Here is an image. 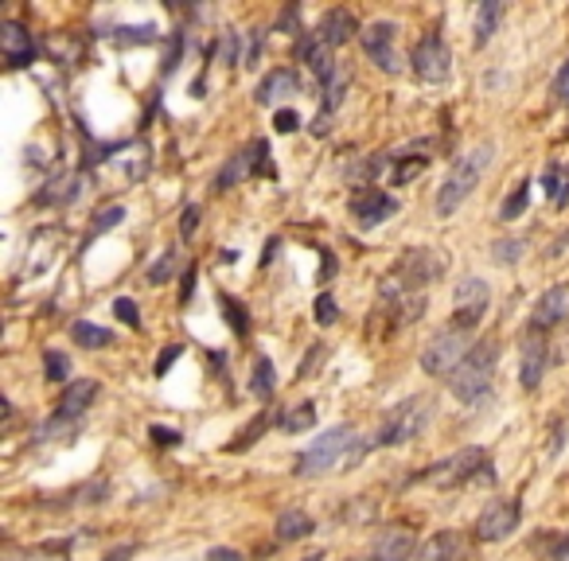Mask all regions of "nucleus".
Listing matches in <instances>:
<instances>
[{"label": "nucleus", "instance_id": "nucleus-49", "mask_svg": "<svg viewBox=\"0 0 569 561\" xmlns=\"http://www.w3.org/2000/svg\"><path fill=\"white\" fill-rule=\"evenodd\" d=\"M137 549H141L137 542H129V546H117V549H110V554H105L102 561H133V557H137Z\"/></svg>", "mask_w": 569, "mask_h": 561}, {"label": "nucleus", "instance_id": "nucleus-20", "mask_svg": "<svg viewBox=\"0 0 569 561\" xmlns=\"http://www.w3.org/2000/svg\"><path fill=\"white\" fill-rule=\"evenodd\" d=\"M347 86H351V71L339 67L331 71V79L328 82H320V94H324V98H320V117L313 121V129H316V137H324L328 129H331V117H336V110L343 105V98H347Z\"/></svg>", "mask_w": 569, "mask_h": 561}, {"label": "nucleus", "instance_id": "nucleus-48", "mask_svg": "<svg viewBox=\"0 0 569 561\" xmlns=\"http://www.w3.org/2000/svg\"><path fill=\"white\" fill-rule=\"evenodd\" d=\"M554 98L569 102V59L562 63V71H557V79H554Z\"/></svg>", "mask_w": 569, "mask_h": 561}, {"label": "nucleus", "instance_id": "nucleus-39", "mask_svg": "<svg viewBox=\"0 0 569 561\" xmlns=\"http://www.w3.org/2000/svg\"><path fill=\"white\" fill-rule=\"evenodd\" d=\"M523 246H527V239H503L491 246V257H496L499 265H515L523 257Z\"/></svg>", "mask_w": 569, "mask_h": 561}, {"label": "nucleus", "instance_id": "nucleus-10", "mask_svg": "<svg viewBox=\"0 0 569 561\" xmlns=\"http://www.w3.org/2000/svg\"><path fill=\"white\" fill-rule=\"evenodd\" d=\"M379 305H382V312H390L394 323H417L425 312V289L410 285L398 273H386L379 285Z\"/></svg>", "mask_w": 569, "mask_h": 561}, {"label": "nucleus", "instance_id": "nucleus-6", "mask_svg": "<svg viewBox=\"0 0 569 561\" xmlns=\"http://www.w3.org/2000/svg\"><path fill=\"white\" fill-rule=\"evenodd\" d=\"M472 336H476V331L456 328V323H445V328L422 347V371L433 374V379H445L448 382L460 366H464L472 347H476V339H472Z\"/></svg>", "mask_w": 569, "mask_h": 561}, {"label": "nucleus", "instance_id": "nucleus-22", "mask_svg": "<svg viewBox=\"0 0 569 561\" xmlns=\"http://www.w3.org/2000/svg\"><path fill=\"white\" fill-rule=\"evenodd\" d=\"M98 394H102V386L94 382V379L67 382V386H63V394H59V402H55V417H63V421H79L86 409L98 402Z\"/></svg>", "mask_w": 569, "mask_h": 561}, {"label": "nucleus", "instance_id": "nucleus-1", "mask_svg": "<svg viewBox=\"0 0 569 561\" xmlns=\"http://www.w3.org/2000/svg\"><path fill=\"white\" fill-rule=\"evenodd\" d=\"M367 448H371V440H363L351 425H336L328 433H320L308 448L297 452L293 472L300 480H313V476H328L336 468H356L367 456Z\"/></svg>", "mask_w": 569, "mask_h": 561}, {"label": "nucleus", "instance_id": "nucleus-33", "mask_svg": "<svg viewBox=\"0 0 569 561\" xmlns=\"http://www.w3.org/2000/svg\"><path fill=\"white\" fill-rule=\"evenodd\" d=\"M527 207H531V180H523L519 188H515L511 196L503 199V207H499V219H503V222H511V219H519V214L527 211Z\"/></svg>", "mask_w": 569, "mask_h": 561}, {"label": "nucleus", "instance_id": "nucleus-11", "mask_svg": "<svg viewBox=\"0 0 569 561\" xmlns=\"http://www.w3.org/2000/svg\"><path fill=\"white\" fill-rule=\"evenodd\" d=\"M519 519H523L519 499H491L484 511H480L472 534H476V542H503V538H511L519 531Z\"/></svg>", "mask_w": 569, "mask_h": 561}, {"label": "nucleus", "instance_id": "nucleus-30", "mask_svg": "<svg viewBox=\"0 0 569 561\" xmlns=\"http://www.w3.org/2000/svg\"><path fill=\"white\" fill-rule=\"evenodd\" d=\"M219 308H222V316H227V323H230L234 336H238V339L250 336V312H246V305H242L238 297L219 293Z\"/></svg>", "mask_w": 569, "mask_h": 561}, {"label": "nucleus", "instance_id": "nucleus-31", "mask_svg": "<svg viewBox=\"0 0 569 561\" xmlns=\"http://www.w3.org/2000/svg\"><path fill=\"white\" fill-rule=\"evenodd\" d=\"M273 386H277L273 363L262 355V359L254 363V374H250V394L257 398V402H270V398H273Z\"/></svg>", "mask_w": 569, "mask_h": 561}, {"label": "nucleus", "instance_id": "nucleus-9", "mask_svg": "<svg viewBox=\"0 0 569 561\" xmlns=\"http://www.w3.org/2000/svg\"><path fill=\"white\" fill-rule=\"evenodd\" d=\"M254 176H273V160H270V145H265V140H254V145L238 148V153L219 168V176L211 180V191H230L234 183L254 180Z\"/></svg>", "mask_w": 569, "mask_h": 561}, {"label": "nucleus", "instance_id": "nucleus-38", "mask_svg": "<svg viewBox=\"0 0 569 561\" xmlns=\"http://www.w3.org/2000/svg\"><path fill=\"white\" fill-rule=\"evenodd\" d=\"M394 160H398V164H394V183H398V188H402V183H410L414 176H422L425 164H429V156H414V160L394 156Z\"/></svg>", "mask_w": 569, "mask_h": 561}, {"label": "nucleus", "instance_id": "nucleus-2", "mask_svg": "<svg viewBox=\"0 0 569 561\" xmlns=\"http://www.w3.org/2000/svg\"><path fill=\"white\" fill-rule=\"evenodd\" d=\"M499 336H488L480 339L476 347H472V355L464 359V366L448 379V390H453L456 402L464 406H476L484 402V398L491 394V382H496V366H499Z\"/></svg>", "mask_w": 569, "mask_h": 561}, {"label": "nucleus", "instance_id": "nucleus-21", "mask_svg": "<svg viewBox=\"0 0 569 561\" xmlns=\"http://www.w3.org/2000/svg\"><path fill=\"white\" fill-rule=\"evenodd\" d=\"M316 36L324 39L331 51H336V47H343V43L359 39L363 28H359L356 13H347V8H328V13L320 16V24H316Z\"/></svg>", "mask_w": 569, "mask_h": 561}, {"label": "nucleus", "instance_id": "nucleus-37", "mask_svg": "<svg viewBox=\"0 0 569 561\" xmlns=\"http://www.w3.org/2000/svg\"><path fill=\"white\" fill-rule=\"evenodd\" d=\"M43 374H47L51 382H67V374H71V359L63 351H47L43 355Z\"/></svg>", "mask_w": 569, "mask_h": 561}, {"label": "nucleus", "instance_id": "nucleus-47", "mask_svg": "<svg viewBox=\"0 0 569 561\" xmlns=\"http://www.w3.org/2000/svg\"><path fill=\"white\" fill-rule=\"evenodd\" d=\"M273 129H277V133H297V129H300V113L297 110H277Z\"/></svg>", "mask_w": 569, "mask_h": 561}, {"label": "nucleus", "instance_id": "nucleus-26", "mask_svg": "<svg viewBox=\"0 0 569 561\" xmlns=\"http://www.w3.org/2000/svg\"><path fill=\"white\" fill-rule=\"evenodd\" d=\"M79 183H82L79 176H63L55 183H47V188L36 196V203H39V207H71V203L79 199V191H82Z\"/></svg>", "mask_w": 569, "mask_h": 561}, {"label": "nucleus", "instance_id": "nucleus-13", "mask_svg": "<svg viewBox=\"0 0 569 561\" xmlns=\"http://www.w3.org/2000/svg\"><path fill=\"white\" fill-rule=\"evenodd\" d=\"M359 43H363V51H367V59L382 74H398L402 71L398 51H394V43H398V24H390V20H374V24L363 28Z\"/></svg>", "mask_w": 569, "mask_h": 561}, {"label": "nucleus", "instance_id": "nucleus-41", "mask_svg": "<svg viewBox=\"0 0 569 561\" xmlns=\"http://www.w3.org/2000/svg\"><path fill=\"white\" fill-rule=\"evenodd\" d=\"M113 316L117 320H121V323H129V328H141V316H137V305H133V300H129V297H117L113 300Z\"/></svg>", "mask_w": 569, "mask_h": 561}, {"label": "nucleus", "instance_id": "nucleus-32", "mask_svg": "<svg viewBox=\"0 0 569 561\" xmlns=\"http://www.w3.org/2000/svg\"><path fill=\"white\" fill-rule=\"evenodd\" d=\"M270 425H277V414H270V409H262V414H257L254 421H250V425H246L242 429V433H238V440H230V452H242L246 445H254V440H262V433H265V429H270Z\"/></svg>", "mask_w": 569, "mask_h": 561}, {"label": "nucleus", "instance_id": "nucleus-46", "mask_svg": "<svg viewBox=\"0 0 569 561\" xmlns=\"http://www.w3.org/2000/svg\"><path fill=\"white\" fill-rule=\"evenodd\" d=\"M148 437H153V445H160V448H176L180 440H184L176 429H164V425H153V429H148Z\"/></svg>", "mask_w": 569, "mask_h": 561}, {"label": "nucleus", "instance_id": "nucleus-25", "mask_svg": "<svg viewBox=\"0 0 569 561\" xmlns=\"http://www.w3.org/2000/svg\"><path fill=\"white\" fill-rule=\"evenodd\" d=\"M503 13H507V8H503V0H484V4L476 8V36H472V43H476V47H488L491 43V36H496L499 31V24H503Z\"/></svg>", "mask_w": 569, "mask_h": 561}, {"label": "nucleus", "instance_id": "nucleus-45", "mask_svg": "<svg viewBox=\"0 0 569 561\" xmlns=\"http://www.w3.org/2000/svg\"><path fill=\"white\" fill-rule=\"evenodd\" d=\"M180 355H184V347H180V343H168V347L160 351V359H156V366H153V374H156V379H164V374H168V366L176 363Z\"/></svg>", "mask_w": 569, "mask_h": 561}, {"label": "nucleus", "instance_id": "nucleus-50", "mask_svg": "<svg viewBox=\"0 0 569 561\" xmlns=\"http://www.w3.org/2000/svg\"><path fill=\"white\" fill-rule=\"evenodd\" d=\"M51 546H36V549H24V554H8V561H47Z\"/></svg>", "mask_w": 569, "mask_h": 561}, {"label": "nucleus", "instance_id": "nucleus-24", "mask_svg": "<svg viewBox=\"0 0 569 561\" xmlns=\"http://www.w3.org/2000/svg\"><path fill=\"white\" fill-rule=\"evenodd\" d=\"M293 94H300V74L293 67H273L262 82H257L254 102L257 105H277L281 98H293Z\"/></svg>", "mask_w": 569, "mask_h": 561}, {"label": "nucleus", "instance_id": "nucleus-51", "mask_svg": "<svg viewBox=\"0 0 569 561\" xmlns=\"http://www.w3.org/2000/svg\"><path fill=\"white\" fill-rule=\"evenodd\" d=\"M207 561H242V557L234 554V549H211V554H207Z\"/></svg>", "mask_w": 569, "mask_h": 561}, {"label": "nucleus", "instance_id": "nucleus-35", "mask_svg": "<svg viewBox=\"0 0 569 561\" xmlns=\"http://www.w3.org/2000/svg\"><path fill=\"white\" fill-rule=\"evenodd\" d=\"M105 36H113L117 43H125V47H137V43H153V39H156V24H141V28H113V31H105Z\"/></svg>", "mask_w": 569, "mask_h": 561}, {"label": "nucleus", "instance_id": "nucleus-15", "mask_svg": "<svg viewBox=\"0 0 569 561\" xmlns=\"http://www.w3.org/2000/svg\"><path fill=\"white\" fill-rule=\"evenodd\" d=\"M394 211H398V199H394L390 191H382L379 183H359V191L351 196V219H356L363 230L386 222Z\"/></svg>", "mask_w": 569, "mask_h": 561}, {"label": "nucleus", "instance_id": "nucleus-52", "mask_svg": "<svg viewBox=\"0 0 569 561\" xmlns=\"http://www.w3.org/2000/svg\"><path fill=\"white\" fill-rule=\"evenodd\" d=\"M554 561H569V538H562V542L554 546Z\"/></svg>", "mask_w": 569, "mask_h": 561}, {"label": "nucleus", "instance_id": "nucleus-42", "mask_svg": "<svg viewBox=\"0 0 569 561\" xmlns=\"http://www.w3.org/2000/svg\"><path fill=\"white\" fill-rule=\"evenodd\" d=\"M196 277H199V265L191 262V265L184 269V277H180V308H188L191 297H196Z\"/></svg>", "mask_w": 569, "mask_h": 561}, {"label": "nucleus", "instance_id": "nucleus-7", "mask_svg": "<svg viewBox=\"0 0 569 561\" xmlns=\"http://www.w3.org/2000/svg\"><path fill=\"white\" fill-rule=\"evenodd\" d=\"M94 160H86V168H94L105 183V191H117V188H129L145 176L148 168V156H145V145H98L94 148Z\"/></svg>", "mask_w": 569, "mask_h": 561}, {"label": "nucleus", "instance_id": "nucleus-53", "mask_svg": "<svg viewBox=\"0 0 569 561\" xmlns=\"http://www.w3.org/2000/svg\"><path fill=\"white\" fill-rule=\"evenodd\" d=\"M300 561H324V549H316L313 557H300Z\"/></svg>", "mask_w": 569, "mask_h": 561}, {"label": "nucleus", "instance_id": "nucleus-23", "mask_svg": "<svg viewBox=\"0 0 569 561\" xmlns=\"http://www.w3.org/2000/svg\"><path fill=\"white\" fill-rule=\"evenodd\" d=\"M468 557H472V542L460 531H437L417 549V561H468Z\"/></svg>", "mask_w": 569, "mask_h": 561}, {"label": "nucleus", "instance_id": "nucleus-44", "mask_svg": "<svg viewBox=\"0 0 569 561\" xmlns=\"http://www.w3.org/2000/svg\"><path fill=\"white\" fill-rule=\"evenodd\" d=\"M196 230H199V207H196V203H188V207L180 211V239H191Z\"/></svg>", "mask_w": 569, "mask_h": 561}, {"label": "nucleus", "instance_id": "nucleus-16", "mask_svg": "<svg viewBox=\"0 0 569 561\" xmlns=\"http://www.w3.org/2000/svg\"><path fill=\"white\" fill-rule=\"evenodd\" d=\"M0 55H4V67H13V71L31 67L39 55V43L24 24L4 20V24H0Z\"/></svg>", "mask_w": 569, "mask_h": 561}, {"label": "nucleus", "instance_id": "nucleus-28", "mask_svg": "<svg viewBox=\"0 0 569 561\" xmlns=\"http://www.w3.org/2000/svg\"><path fill=\"white\" fill-rule=\"evenodd\" d=\"M71 339L79 343V347H90V351H105L113 343V331L102 328V323H90V320H79L71 328Z\"/></svg>", "mask_w": 569, "mask_h": 561}, {"label": "nucleus", "instance_id": "nucleus-4", "mask_svg": "<svg viewBox=\"0 0 569 561\" xmlns=\"http://www.w3.org/2000/svg\"><path fill=\"white\" fill-rule=\"evenodd\" d=\"M488 164H491V145H488V140L480 148H472V153L453 160L448 176L441 180V188H437V214H441V219H448V214H453L460 203L480 188V176H484Z\"/></svg>", "mask_w": 569, "mask_h": 561}, {"label": "nucleus", "instance_id": "nucleus-36", "mask_svg": "<svg viewBox=\"0 0 569 561\" xmlns=\"http://www.w3.org/2000/svg\"><path fill=\"white\" fill-rule=\"evenodd\" d=\"M176 262H180L176 250H164V254H160V262L148 265V285H164V280L176 273Z\"/></svg>", "mask_w": 569, "mask_h": 561}, {"label": "nucleus", "instance_id": "nucleus-17", "mask_svg": "<svg viewBox=\"0 0 569 561\" xmlns=\"http://www.w3.org/2000/svg\"><path fill=\"white\" fill-rule=\"evenodd\" d=\"M417 538L410 526H382L371 542L367 561H414L417 557Z\"/></svg>", "mask_w": 569, "mask_h": 561}, {"label": "nucleus", "instance_id": "nucleus-14", "mask_svg": "<svg viewBox=\"0 0 569 561\" xmlns=\"http://www.w3.org/2000/svg\"><path fill=\"white\" fill-rule=\"evenodd\" d=\"M445 269H448L445 250H437V246H417V250H406V254L398 257L394 273L406 277V280H410V285H417V289H425L429 280H441Z\"/></svg>", "mask_w": 569, "mask_h": 561}, {"label": "nucleus", "instance_id": "nucleus-29", "mask_svg": "<svg viewBox=\"0 0 569 561\" xmlns=\"http://www.w3.org/2000/svg\"><path fill=\"white\" fill-rule=\"evenodd\" d=\"M316 425V406L313 402H297L277 414V429H285V433H305V429Z\"/></svg>", "mask_w": 569, "mask_h": 561}, {"label": "nucleus", "instance_id": "nucleus-40", "mask_svg": "<svg viewBox=\"0 0 569 561\" xmlns=\"http://www.w3.org/2000/svg\"><path fill=\"white\" fill-rule=\"evenodd\" d=\"M336 320H339L336 297H331V293H320V297H316V323H320V328H331Z\"/></svg>", "mask_w": 569, "mask_h": 561}, {"label": "nucleus", "instance_id": "nucleus-43", "mask_svg": "<svg viewBox=\"0 0 569 561\" xmlns=\"http://www.w3.org/2000/svg\"><path fill=\"white\" fill-rule=\"evenodd\" d=\"M257 59H262V31H250V39H246V47H242V67H257Z\"/></svg>", "mask_w": 569, "mask_h": 561}, {"label": "nucleus", "instance_id": "nucleus-19", "mask_svg": "<svg viewBox=\"0 0 569 561\" xmlns=\"http://www.w3.org/2000/svg\"><path fill=\"white\" fill-rule=\"evenodd\" d=\"M569 320V280L562 285L546 289V293L534 300V312H531V328L534 331H550V328H562Z\"/></svg>", "mask_w": 569, "mask_h": 561}, {"label": "nucleus", "instance_id": "nucleus-18", "mask_svg": "<svg viewBox=\"0 0 569 561\" xmlns=\"http://www.w3.org/2000/svg\"><path fill=\"white\" fill-rule=\"evenodd\" d=\"M546 366H550V339H546V331L527 328V336H523V366H519L523 390H539Z\"/></svg>", "mask_w": 569, "mask_h": 561}, {"label": "nucleus", "instance_id": "nucleus-12", "mask_svg": "<svg viewBox=\"0 0 569 561\" xmlns=\"http://www.w3.org/2000/svg\"><path fill=\"white\" fill-rule=\"evenodd\" d=\"M488 280L484 277H464L456 285V293H453V323L456 328H468V331H476L480 323H484L488 316Z\"/></svg>", "mask_w": 569, "mask_h": 561}, {"label": "nucleus", "instance_id": "nucleus-8", "mask_svg": "<svg viewBox=\"0 0 569 561\" xmlns=\"http://www.w3.org/2000/svg\"><path fill=\"white\" fill-rule=\"evenodd\" d=\"M410 71L425 86H445L448 82V74H453V51H448V43H445L441 31H425V36L414 43Z\"/></svg>", "mask_w": 569, "mask_h": 561}, {"label": "nucleus", "instance_id": "nucleus-3", "mask_svg": "<svg viewBox=\"0 0 569 561\" xmlns=\"http://www.w3.org/2000/svg\"><path fill=\"white\" fill-rule=\"evenodd\" d=\"M491 480V456L480 445H468L453 456L429 464L410 483H429V488H468V483H488Z\"/></svg>", "mask_w": 569, "mask_h": 561}, {"label": "nucleus", "instance_id": "nucleus-5", "mask_svg": "<svg viewBox=\"0 0 569 561\" xmlns=\"http://www.w3.org/2000/svg\"><path fill=\"white\" fill-rule=\"evenodd\" d=\"M429 414H433V406H429V398H422V394H414V398H406V402L390 406L382 414L379 429H374L371 445L374 448H398V445H406V440H417L425 433V425H429Z\"/></svg>", "mask_w": 569, "mask_h": 561}, {"label": "nucleus", "instance_id": "nucleus-34", "mask_svg": "<svg viewBox=\"0 0 569 561\" xmlns=\"http://www.w3.org/2000/svg\"><path fill=\"white\" fill-rule=\"evenodd\" d=\"M125 219V207H105V211H98L94 214V222H90V230H86V242H94V239H102L105 230H113L117 222Z\"/></svg>", "mask_w": 569, "mask_h": 561}, {"label": "nucleus", "instance_id": "nucleus-27", "mask_svg": "<svg viewBox=\"0 0 569 561\" xmlns=\"http://www.w3.org/2000/svg\"><path fill=\"white\" fill-rule=\"evenodd\" d=\"M313 531H316V523L308 519L305 511H281L277 515V526H273L277 542H300V538H308Z\"/></svg>", "mask_w": 569, "mask_h": 561}]
</instances>
